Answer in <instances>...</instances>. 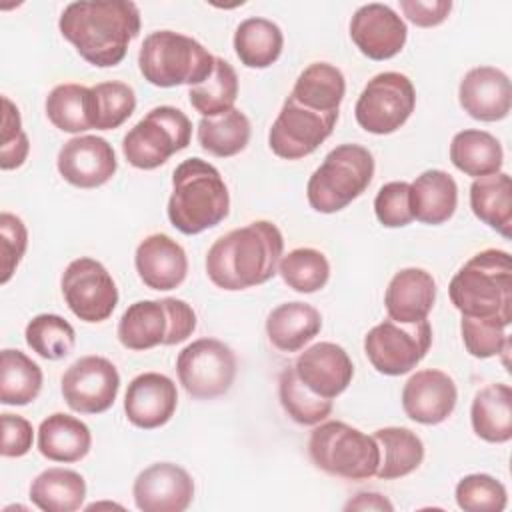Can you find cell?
<instances>
[{"label":"cell","instance_id":"8992f818","mask_svg":"<svg viewBox=\"0 0 512 512\" xmlns=\"http://www.w3.org/2000/svg\"><path fill=\"white\" fill-rule=\"evenodd\" d=\"M372 176V152L360 144H340L308 178V204L320 214L340 212L370 186Z\"/></svg>","mask_w":512,"mask_h":512},{"label":"cell","instance_id":"30bf717a","mask_svg":"<svg viewBox=\"0 0 512 512\" xmlns=\"http://www.w3.org/2000/svg\"><path fill=\"white\" fill-rule=\"evenodd\" d=\"M416 106L412 80L400 72H380L360 92L354 116L370 134H392L406 124Z\"/></svg>","mask_w":512,"mask_h":512},{"label":"cell","instance_id":"6da1fadb","mask_svg":"<svg viewBox=\"0 0 512 512\" xmlns=\"http://www.w3.org/2000/svg\"><path fill=\"white\" fill-rule=\"evenodd\" d=\"M60 34L92 66L110 68L124 60L140 32V10L130 0L70 2L58 20Z\"/></svg>","mask_w":512,"mask_h":512},{"label":"cell","instance_id":"f6af8a7d","mask_svg":"<svg viewBox=\"0 0 512 512\" xmlns=\"http://www.w3.org/2000/svg\"><path fill=\"white\" fill-rule=\"evenodd\" d=\"M30 152V142L22 130L18 106L2 96V130H0V168L14 170L24 164Z\"/></svg>","mask_w":512,"mask_h":512},{"label":"cell","instance_id":"b9f144b4","mask_svg":"<svg viewBox=\"0 0 512 512\" xmlns=\"http://www.w3.org/2000/svg\"><path fill=\"white\" fill-rule=\"evenodd\" d=\"M26 344L44 360L66 358L76 344V332L68 320L58 314H38L24 330Z\"/></svg>","mask_w":512,"mask_h":512},{"label":"cell","instance_id":"f1b7e54d","mask_svg":"<svg viewBox=\"0 0 512 512\" xmlns=\"http://www.w3.org/2000/svg\"><path fill=\"white\" fill-rule=\"evenodd\" d=\"M470 208L474 216L492 230L510 238L512 228V180L506 172L474 178L470 186Z\"/></svg>","mask_w":512,"mask_h":512},{"label":"cell","instance_id":"7dc6e473","mask_svg":"<svg viewBox=\"0 0 512 512\" xmlns=\"http://www.w3.org/2000/svg\"><path fill=\"white\" fill-rule=\"evenodd\" d=\"M26 248H28V230L22 218L10 212H2L0 214V256H2L0 284H8Z\"/></svg>","mask_w":512,"mask_h":512},{"label":"cell","instance_id":"9c48e42d","mask_svg":"<svg viewBox=\"0 0 512 512\" xmlns=\"http://www.w3.org/2000/svg\"><path fill=\"white\" fill-rule=\"evenodd\" d=\"M192 140V122L174 106H156L122 138V152L130 166L154 170Z\"/></svg>","mask_w":512,"mask_h":512},{"label":"cell","instance_id":"e0dca14e","mask_svg":"<svg viewBox=\"0 0 512 512\" xmlns=\"http://www.w3.org/2000/svg\"><path fill=\"white\" fill-rule=\"evenodd\" d=\"M132 496L142 512H184L194 498V480L174 462H156L136 476Z\"/></svg>","mask_w":512,"mask_h":512},{"label":"cell","instance_id":"ffe728a7","mask_svg":"<svg viewBox=\"0 0 512 512\" xmlns=\"http://www.w3.org/2000/svg\"><path fill=\"white\" fill-rule=\"evenodd\" d=\"M178 390L172 378L160 372H144L132 378L124 394V412L130 424L142 430L164 426L176 412Z\"/></svg>","mask_w":512,"mask_h":512},{"label":"cell","instance_id":"ab89813d","mask_svg":"<svg viewBox=\"0 0 512 512\" xmlns=\"http://www.w3.org/2000/svg\"><path fill=\"white\" fill-rule=\"evenodd\" d=\"M136 110V94L126 82L110 80L90 88V120L96 130L122 126Z\"/></svg>","mask_w":512,"mask_h":512},{"label":"cell","instance_id":"f35d334b","mask_svg":"<svg viewBox=\"0 0 512 512\" xmlns=\"http://www.w3.org/2000/svg\"><path fill=\"white\" fill-rule=\"evenodd\" d=\"M278 396L284 412L302 426H316L332 412V400L308 390L298 378L294 366H288L280 372Z\"/></svg>","mask_w":512,"mask_h":512},{"label":"cell","instance_id":"f546056e","mask_svg":"<svg viewBox=\"0 0 512 512\" xmlns=\"http://www.w3.org/2000/svg\"><path fill=\"white\" fill-rule=\"evenodd\" d=\"M450 162L466 176L480 178L500 172L504 150L490 132L468 128L454 134L450 142Z\"/></svg>","mask_w":512,"mask_h":512},{"label":"cell","instance_id":"f907efd6","mask_svg":"<svg viewBox=\"0 0 512 512\" xmlns=\"http://www.w3.org/2000/svg\"><path fill=\"white\" fill-rule=\"evenodd\" d=\"M344 510H394V506L382 494L360 492L350 502H346Z\"/></svg>","mask_w":512,"mask_h":512},{"label":"cell","instance_id":"c3c4849f","mask_svg":"<svg viewBox=\"0 0 512 512\" xmlns=\"http://www.w3.org/2000/svg\"><path fill=\"white\" fill-rule=\"evenodd\" d=\"M2 422V446L0 452L4 458H20L30 452L34 440L32 424L18 414L4 412L0 416Z\"/></svg>","mask_w":512,"mask_h":512},{"label":"cell","instance_id":"74e56055","mask_svg":"<svg viewBox=\"0 0 512 512\" xmlns=\"http://www.w3.org/2000/svg\"><path fill=\"white\" fill-rule=\"evenodd\" d=\"M46 116L58 130L68 134L90 130V88L74 82L54 86L46 96Z\"/></svg>","mask_w":512,"mask_h":512},{"label":"cell","instance_id":"83f0119b","mask_svg":"<svg viewBox=\"0 0 512 512\" xmlns=\"http://www.w3.org/2000/svg\"><path fill=\"white\" fill-rule=\"evenodd\" d=\"M472 430L490 444L512 438V390L508 384H488L476 392L470 408Z\"/></svg>","mask_w":512,"mask_h":512},{"label":"cell","instance_id":"52a82bcc","mask_svg":"<svg viewBox=\"0 0 512 512\" xmlns=\"http://www.w3.org/2000/svg\"><path fill=\"white\" fill-rule=\"evenodd\" d=\"M308 454L318 470L344 480H368L380 466L374 436L340 420L320 422L310 432Z\"/></svg>","mask_w":512,"mask_h":512},{"label":"cell","instance_id":"681fc988","mask_svg":"<svg viewBox=\"0 0 512 512\" xmlns=\"http://www.w3.org/2000/svg\"><path fill=\"white\" fill-rule=\"evenodd\" d=\"M400 10L412 24L420 28H432L442 24L448 18L452 10V2L450 0H400Z\"/></svg>","mask_w":512,"mask_h":512},{"label":"cell","instance_id":"9a60e30c","mask_svg":"<svg viewBox=\"0 0 512 512\" xmlns=\"http://www.w3.org/2000/svg\"><path fill=\"white\" fill-rule=\"evenodd\" d=\"M62 398L70 410L80 414L106 412L120 388L116 366L104 356H82L66 368L60 380Z\"/></svg>","mask_w":512,"mask_h":512},{"label":"cell","instance_id":"8d00e7d4","mask_svg":"<svg viewBox=\"0 0 512 512\" xmlns=\"http://www.w3.org/2000/svg\"><path fill=\"white\" fill-rule=\"evenodd\" d=\"M238 98V76L230 62L214 56L212 74L188 90V100L192 108L202 114V118L218 116L234 108Z\"/></svg>","mask_w":512,"mask_h":512},{"label":"cell","instance_id":"bcb514c9","mask_svg":"<svg viewBox=\"0 0 512 512\" xmlns=\"http://www.w3.org/2000/svg\"><path fill=\"white\" fill-rule=\"evenodd\" d=\"M374 214L386 228L408 226L414 220L410 208V184L404 180L384 184L374 198Z\"/></svg>","mask_w":512,"mask_h":512},{"label":"cell","instance_id":"ac0fdd59","mask_svg":"<svg viewBox=\"0 0 512 512\" xmlns=\"http://www.w3.org/2000/svg\"><path fill=\"white\" fill-rule=\"evenodd\" d=\"M350 38L370 60H388L400 54L408 28L388 4L370 2L360 6L350 20Z\"/></svg>","mask_w":512,"mask_h":512},{"label":"cell","instance_id":"5bb4252c","mask_svg":"<svg viewBox=\"0 0 512 512\" xmlns=\"http://www.w3.org/2000/svg\"><path fill=\"white\" fill-rule=\"evenodd\" d=\"M338 112H318L288 96L270 132V150L284 160H300L312 154L334 130Z\"/></svg>","mask_w":512,"mask_h":512},{"label":"cell","instance_id":"1f68e13d","mask_svg":"<svg viewBox=\"0 0 512 512\" xmlns=\"http://www.w3.org/2000/svg\"><path fill=\"white\" fill-rule=\"evenodd\" d=\"M346 94V80L340 68L328 62H312L294 82L290 96L318 112H338Z\"/></svg>","mask_w":512,"mask_h":512},{"label":"cell","instance_id":"ee69618b","mask_svg":"<svg viewBox=\"0 0 512 512\" xmlns=\"http://www.w3.org/2000/svg\"><path fill=\"white\" fill-rule=\"evenodd\" d=\"M508 324L492 318H466L460 320V334L464 346L474 358H490L508 350Z\"/></svg>","mask_w":512,"mask_h":512},{"label":"cell","instance_id":"e575fe53","mask_svg":"<svg viewBox=\"0 0 512 512\" xmlns=\"http://www.w3.org/2000/svg\"><path fill=\"white\" fill-rule=\"evenodd\" d=\"M250 134V120L238 108L218 116L200 118L196 128L200 148L216 158H230L240 154L248 146Z\"/></svg>","mask_w":512,"mask_h":512},{"label":"cell","instance_id":"2e32d148","mask_svg":"<svg viewBox=\"0 0 512 512\" xmlns=\"http://www.w3.org/2000/svg\"><path fill=\"white\" fill-rule=\"evenodd\" d=\"M56 166L60 176L76 188H98L118 170L112 144L100 136H74L62 144Z\"/></svg>","mask_w":512,"mask_h":512},{"label":"cell","instance_id":"7c38bea8","mask_svg":"<svg viewBox=\"0 0 512 512\" xmlns=\"http://www.w3.org/2000/svg\"><path fill=\"white\" fill-rule=\"evenodd\" d=\"M182 388L196 400L224 396L236 378V356L228 344L216 338H198L176 358Z\"/></svg>","mask_w":512,"mask_h":512},{"label":"cell","instance_id":"4dcf8cb0","mask_svg":"<svg viewBox=\"0 0 512 512\" xmlns=\"http://www.w3.org/2000/svg\"><path fill=\"white\" fill-rule=\"evenodd\" d=\"M380 448V466L376 476L396 480L412 474L424 460V442L420 436L402 426H386L374 432Z\"/></svg>","mask_w":512,"mask_h":512},{"label":"cell","instance_id":"60d3db41","mask_svg":"<svg viewBox=\"0 0 512 512\" xmlns=\"http://www.w3.org/2000/svg\"><path fill=\"white\" fill-rule=\"evenodd\" d=\"M278 274L288 288L312 294L326 286L330 278V262L316 248H294L278 262Z\"/></svg>","mask_w":512,"mask_h":512},{"label":"cell","instance_id":"d590c367","mask_svg":"<svg viewBox=\"0 0 512 512\" xmlns=\"http://www.w3.org/2000/svg\"><path fill=\"white\" fill-rule=\"evenodd\" d=\"M42 368L22 350L4 348L0 354V402L26 406L42 390Z\"/></svg>","mask_w":512,"mask_h":512},{"label":"cell","instance_id":"d6a6232c","mask_svg":"<svg viewBox=\"0 0 512 512\" xmlns=\"http://www.w3.org/2000/svg\"><path fill=\"white\" fill-rule=\"evenodd\" d=\"M284 48V34L268 18H246L234 32V52L246 68L272 66Z\"/></svg>","mask_w":512,"mask_h":512},{"label":"cell","instance_id":"4316f807","mask_svg":"<svg viewBox=\"0 0 512 512\" xmlns=\"http://www.w3.org/2000/svg\"><path fill=\"white\" fill-rule=\"evenodd\" d=\"M322 330L320 312L306 302H286L276 306L266 318V336L280 352L302 350Z\"/></svg>","mask_w":512,"mask_h":512},{"label":"cell","instance_id":"7402d4cb","mask_svg":"<svg viewBox=\"0 0 512 512\" xmlns=\"http://www.w3.org/2000/svg\"><path fill=\"white\" fill-rule=\"evenodd\" d=\"M458 102L470 118L498 122L506 118L512 108L510 78L500 68L476 66L460 80Z\"/></svg>","mask_w":512,"mask_h":512},{"label":"cell","instance_id":"3957f363","mask_svg":"<svg viewBox=\"0 0 512 512\" xmlns=\"http://www.w3.org/2000/svg\"><path fill=\"white\" fill-rule=\"evenodd\" d=\"M166 212L170 224L188 236L218 226L230 212L228 186L218 168L198 156L180 162Z\"/></svg>","mask_w":512,"mask_h":512},{"label":"cell","instance_id":"4fadbf2b","mask_svg":"<svg viewBox=\"0 0 512 512\" xmlns=\"http://www.w3.org/2000/svg\"><path fill=\"white\" fill-rule=\"evenodd\" d=\"M62 296L70 312L82 322H104L118 304V288L106 266L94 258L72 260L60 280Z\"/></svg>","mask_w":512,"mask_h":512},{"label":"cell","instance_id":"484cf974","mask_svg":"<svg viewBox=\"0 0 512 512\" xmlns=\"http://www.w3.org/2000/svg\"><path fill=\"white\" fill-rule=\"evenodd\" d=\"M92 446L90 428L76 416L54 412L38 426V452L52 462H78Z\"/></svg>","mask_w":512,"mask_h":512},{"label":"cell","instance_id":"44dd1931","mask_svg":"<svg viewBox=\"0 0 512 512\" xmlns=\"http://www.w3.org/2000/svg\"><path fill=\"white\" fill-rule=\"evenodd\" d=\"M294 370L308 390L328 400L340 396L354 378L348 352L334 342H318L300 352Z\"/></svg>","mask_w":512,"mask_h":512},{"label":"cell","instance_id":"603a6c76","mask_svg":"<svg viewBox=\"0 0 512 512\" xmlns=\"http://www.w3.org/2000/svg\"><path fill=\"white\" fill-rule=\"evenodd\" d=\"M134 266L144 286L162 292L178 288L188 274L186 252L168 234L146 236L134 252Z\"/></svg>","mask_w":512,"mask_h":512},{"label":"cell","instance_id":"ba28073f","mask_svg":"<svg viewBox=\"0 0 512 512\" xmlns=\"http://www.w3.org/2000/svg\"><path fill=\"white\" fill-rule=\"evenodd\" d=\"M196 330L194 308L180 298L138 300L130 304L118 322V340L128 350H150L184 342Z\"/></svg>","mask_w":512,"mask_h":512},{"label":"cell","instance_id":"cb8c5ba5","mask_svg":"<svg viewBox=\"0 0 512 512\" xmlns=\"http://www.w3.org/2000/svg\"><path fill=\"white\" fill-rule=\"evenodd\" d=\"M436 302V280L424 268L398 270L384 294V306L390 320L416 324L428 318Z\"/></svg>","mask_w":512,"mask_h":512},{"label":"cell","instance_id":"277c9868","mask_svg":"<svg viewBox=\"0 0 512 512\" xmlns=\"http://www.w3.org/2000/svg\"><path fill=\"white\" fill-rule=\"evenodd\" d=\"M448 296L466 318L512 322V260L506 250L474 254L450 280Z\"/></svg>","mask_w":512,"mask_h":512},{"label":"cell","instance_id":"d4e9b609","mask_svg":"<svg viewBox=\"0 0 512 512\" xmlns=\"http://www.w3.org/2000/svg\"><path fill=\"white\" fill-rule=\"evenodd\" d=\"M458 206L456 180L438 168L426 170L410 184V208L414 220L430 226L448 222Z\"/></svg>","mask_w":512,"mask_h":512},{"label":"cell","instance_id":"d6986e66","mask_svg":"<svg viewBox=\"0 0 512 512\" xmlns=\"http://www.w3.org/2000/svg\"><path fill=\"white\" fill-rule=\"evenodd\" d=\"M458 388L454 380L436 368L418 370L402 388L404 414L426 426L444 422L456 408Z\"/></svg>","mask_w":512,"mask_h":512},{"label":"cell","instance_id":"7a4b0ae2","mask_svg":"<svg viewBox=\"0 0 512 512\" xmlns=\"http://www.w3.org/2000/svg\"><path fill=\"white\" fill-rule=\"evenodd\" d=\"M284 238L276 224L256 220L220 236L206 254V274L214 286L236 292L268 282L278 272Z\"/></svg>","mask_w":512,"mask_h":512},{"label":"cell","instance_id":"5b68a950","mask_svg":"<svg viewBox=\"0 0 512 512\" xmlns=\"http://www.w3.org/2000/svg\"><path fill=\"white\" fill-rule=\"evenodd\" d=\"M138 68L144 80L158 88L196 86L212 74L214 56L186 34L158 30L144 38L138 52Z\"/></svg>","mask_w":512,"mask_h":512},{"label":"cell","instance_id":"7bdbcfd3","mask_svg":"<svg viewBox=\"0 0 512 512\" xmlns=\"http://www.w3.org/2000/svg\"><path fill=\"white\" fill-rule=\"evenodd\" d=\"M458 508L466 512H502L508 504L506 486L490 474H468L454 490Z\"/></svg>","mask_w":512,"mask_h":512},{"label":"cell","instance_id":"836d02e7","mask_svg":"<svg viewBox=\"0 0 512 512\" xmlns=\"http://www.w3.org/2000/svg\"><path fill=\"white\" fill-rule=\"evenodd\" d=\"M86 498L82 474L68 468H48L30 484V500L44 512H74Z\"/></svg>","mask_w":512,"mask_h":512},{"label":"cell","instance_id":"8fae6325","mask_svg":"<svg viewBox=\"0 0 512 512\" xmlns=\"http://www.w3.org/2000/svg\"><path fill=\"white\" fill-rule=\"evenodd\" d=\"M432 326L428 320L400 324L384 320L364 336V352L370 364L386 376H402L414 370L428 354Z\"/></svg>","mask_w":512,"mask_h":512}]
</instances>
